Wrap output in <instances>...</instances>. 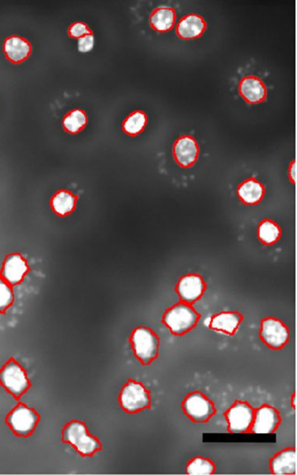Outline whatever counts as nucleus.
I'll list each match as a JSON object with an SVG mask.
<instances>
[{
	"instance_id": "1",
	"label": "nucleus",
	"mask_w": 297,
	"mask_h": 475,
	"mask_svg": "<svg viewBox=\"0 0 297 475\" xmlns=\"http://www.w3.org/2000/svg\"><path fill=\"white\" fill-rule=\"evenodd\" d=\"M201 315L193 305L178 303L167 309L163 316V323L175 336L185 335L193 330Z\"/></svg>"
},
{
	"instance_id": "2",
	"label": "nucleus",
	"mask_w": 297,
	"mask_h": 475,
	"mask_svg": "<svg viewBox=\"0 0 297 475\" xmlns=\"http://www.w3.org/2000/svg\"><path fill=\"white\" fill-rule=\"evenodd\" d=\"M129 341L135 357L142 365H151L158 358L160 340L151 329L146 327L136 328Z\"/></svg>"
},
{
	"instance_id": "3",
	"label": "nucleus",
	"mask_w": 297,
	"mask_h": 475,
	"mask_svg": "<svg viewBox=\"0 0 297 475\" xmlns=\"http://www.w3.org/2000/svg\"><path fill=\"white\" fill-rule=\"evenodd\" d=\"M182 410L195 424H207L217 414L215 403L200 391L187 395L182 402Z\"/></svg>"
},
{
	"instance_id": "4",
	"label": "nucleus",
	"mask_w": 297,
	"mask_h": 475,
	"mask_svg": "<svg viewBox=\"0 0 297 475\" xmlns=\"http://www.w3.org/2000/svg\"><path fill=\"white\" fill-rule=\"evenodd\" d=\"M63 440L83 456L93 455L102 449L100 442L89 434L87 427L79 421H72L65 427Z\"/></svg>"
},
{
	"instance_id": "5",
	"label": "nucleus",
	"mask_w": 297,
	"mask_h": 475,
	"mask_svg": "<svg viewBox=\"0 0 297 475\" xmlns=\"http://www.w3.org/2000/svg\"><path fill=\"white\" fill-rule=\"evenodd\" d=\"M119 402L125 412L138 413L150 408V392L140 382L129 380L122 389Z\"/></svg>"
},
{
	"instance_id": "6",
	"label": "nucleus",
	"mask_w": 297,
	"mask_h": 475,
	"mask_svg": "<svg viewBox=\"0 0 297 475\" xmlns=\"http://www.w3.org/2000/svg\"><path fill=\"white\" fill-rule=\"evenodd\" d=\"M255 408L245 401H235L224 416L227 425V431L231 434H246L250 432L254 418Z\"/></svg>"
},
{
	"instance_id": "7",
	"label": "nucleus",
	"mask_w": 297,
	"mask_h": 475,
	"mask_svg": "<svg viewBox=\"0 0 297 475\" xmlns=\"http://www.w3.org/2000/svg\"><path fill=\"white\" fill-rule=\"evenodd\" d=\"M261 340L272 350H281L289 342L291 333L286 324L276 318H265L261 322Z\"/></svg>"
},
{
	"instance_id": "8",
	"label": "nucleus",
	"mask_w": 297,
	"mask_h": 475,
	"mask_svg": "<svg viewBox=\"0 0 297 475\" xmlns=\"http://www.w3.org/2000/svg\"><path fill=\"white\" fill-rule=\"evenodd\" d=\"M0 383L15 397L25 394L29 387V381L24 369L14 360H11L0 371Z\"/></svg>"
},
{
	"instance_id": "9",
	"label": "nucleus",
	"mask_w": 297,
	"mask_h": 475,
	"mask_svg": "<svg viewBox=\"0 0 297 475\" xmlns=\"http://www.w3.org/2000/svg\"><path fill=\"white\" fill-rule=\"evenodd\" d=\"M281 424L279 411L275 407L264 404L255 408L254 418L250 432L256 434L276 433Z\"/></svg>"
},
{
	"instance_id": "10",
	"label": "nucleus",
	"mask_w": 297,
	"mask_h": 475,
	"mask_svg": "<svg viewBox=\"0 0 297 475\" xmlns=\"http://www.w3.org/2000/svg\"><path fill=\"white\" fill-rule=\"evenodd\" d=\"M6 423L14 434L26 437L34 431L38 423V416L32 409L19 404L9 413Z\"/></svg>"
},
{
	"instance_id": "11",
	"label": "nucleus",
	"mask_w": 297,
	"mask_h": 475,
	"mask_svg": "<svg viewBox=\"0 0 297 475\" xmlns=\"http://www.w3.org/2000/svg\"><path fill=\"white\" fill-rule=\"evenodd\" d=\"M200 146L192 135H181L175 141L173 155L180 167L188 169L193 167L200 155Z\"/></svg>"
},
{
	"instance_id": "12",
	"label": "nucleus",
	"mask_w": 297,
	"mask_h": 475,
	"mask_svg": "<svg viewBox=\"0 0 297 475\" xmlns=\"http://www.w3.org/2000/svg\"><path fill=\"white\" fill-rule=\"evenodd\" d=\"M207 326L219 334L234 336L243 321V315L236 311H224L207 320Z\"/></svg>"
},
{
	"instance_id": "13",
	"label": "nucleus",
	"mask_w": 297,
	"mask_h": 475,
	"mask_svg": "<svg viewBox=\"0 0 297 475\" xmlns=\"http://www.w3.org/2000/svg\"><path fill=\"white\" fill-rule=\"evenodd\" d=\"M203 278L197 274H189L180 278L176 291L183 303L193 305L200 300L205 291Z\"/></svg>"
},
{
	"instance_id": "14",
	"label": "nucleus",
	"mask_w": 297,
	"mask_h": 475,
	"mask_svg": "<svg viewBox=\"0 0 297 475\" xmlns=\"http://www.w3.org/2000/svg\"><path fill=\"white\" fill-rule=\"evenodd\" d=\"M3 51L9 62L18 65L26 62L31 56L33 46L24 37L14 35L5 39Z\"/></svg>"
},
{
	"instance_id": "15",
	"label": "nucleus",
	"mask_w": 297,
	"mask_h": 475,
	"mask_svg": "<svg viewBox=\"0 0 297 475\" xmlns=\"http://www.w3.org/2000/svg\"><path fill=\"white\" fill-rule=\"evenodd\" d=\"M239 95L248 104H259L264 102L268 96L264 83L261 78L249 75L242 78L239 85Z\"/></svg>"
},
{
	"instance_id": "16",
	"label": "nucleus",
	"mask_w": 297,
	"mask_h": 475,
	"mask_svg": "<svg viewBox=\"0 0 297 475\" xmlns=\"http://www.w3.org/2000/svg\"><path fill=\"white\" fill-rule=\"evenodd\" d=\"M207 28V21L201 15L190 14L180 20L176 33L182 40H193L200 38Z\"/></svg>"
},
{
	"instance_id": "17",
	"label": "nucleus",
	"mask_w": 297,
	"mask_h": 475,
	"mask_svg": "<svg viewBox=\"0 0 297 475\" xmlns=\"http://www.w3.org/2000/svg\"><path fill=\"white\" fill-rule=\"evenodd\" d=\"M270 471L273 474L285 475L296 474V450L288 447L277 452L270 461Z\"/></svg>"
},
{
	"instance_id": "18",
	"label": "nucleus",
	"mask_w": 297,
	"mask_h": 475,
	"mask_svg": "<svg viewBox=\"0 0 297 475\" xmlns=\"http://www.w3.org/2000/svg\"><path fill=\"white\" fill-rule=\"evenodd\" d=\"M176 19L175 9L168 6H159L150 15V26L158 33L169 32L173 28Z\"/></svg>"
},
{
	"instance_id": "19",
	"label": "nucleus",
	"mask_w": 297,
	"mask_h": 475,
	"mask_svg": "<svg viewBox=\"0 0 297 475\" xmlns=\"http://www.w3.org/2000/svg\"><path fill=\"white\" fill-rule=\"evenodd\" d=\"M238 195L241 201L247 205H256L264 195V187L254 177L247 179L239 186Z\"/></svg>"
},
{
	"instance_id": "20",
	"label": "nucleus",
	"mask_w": 297,
	"mask_h": 475,
	"mask_svg": "<svg viewBox=\"0 0 297 475\" xmlns=\"http://www.w3.org/2000/svg\"><path fill=\"white\" fill-rule=\"evenodd\" d=\"M27 271L28 266L25 260L19 255H12L4 263L3 275L6 281L16 284L22 281Z\"/></svg>"
},
{
	"instance_id": "21",
	"label": "nucleus",
	"mask_w": 297,
	"mask_h": 475,
	"mask_svg": "<svg viewBox=\"0 0 297 475\" xmlns=\"http://www.w3.org/2000/svg\"><path fill=\"white\" fill-rule=\"evenodd\" d=\"M148 122L146 113L143 110H134L131 112L122 124V130L129 137H134L141 134Z\"/></svg>"
},
{
	"instance_id": "22",
	"label": "nucleus",
	"mask_w": 297,
	"mask_h": 475,
	"mask_svg": "<svg viewBox=\"0 0 297 475\" xmlns=\"http://www.w3.org/2000/svg\"><path fill=\"white\" fill-rule=\"evenodd\" d=\"M87 122V113L81 109H74L64 116L63 125L67 133L76 135L85 130Z\"/></svg>"
},
{
	"instance_id": "23",
	"label": "nucleus",
	"mask_w": 297,
	"mask_h": 475,
	"mask_svg": "<svg viewBox=\"0 0 297 475\" xmlns=\"http://www.w3.org/2000/svg\"><path fill=\"white\" fill-rule=\"evenodd\" d=\"M216 470L215 463L203 456L190 459L186 466V473L191 475H210L215 474Z\"/></svg>"
},
{
	"instance_id": "24",
	"label": "nucleus",
	"mask_w": 297,
	"mask_h": 475,
	"mask_svg": "<svg viewBox=\"0 0 297 475\" xmlns=\"http://www.w3.org/2000/svg\"><path fill=\"white\" fill-rule=\"evenodd\" d=\"M258 236L264 244L272 245L279 239L281 229L275 222L264 220L259 225Z\"/></svg>"
},
{
	"instance_id": "25",
	"label": "nucleus",
	"mask_w": 297,
	"mask_h": 475,
	"mask_svg": "<svg viewBox=\"0 0 297 475\" xmlns=\"http://www.w3.org/2000/svg\"><path fill=\"white\" fill-rule=\"evenodd\" d=\"M75 199L74 196L67 192L58 193L52 200V207L55 212L60 215L70 214L74 209Z\"/></svg>"
},
{
	"instance_id": "26",
	"label": "nucleus",
	"mask_w": 297,
	"mask_h": 475,
	"mask_svg": "<svg viewBox=\"0 0 297 475\" xmlns=\"http://www.w3.org/2000/svg\"><path fill=\"white\" fill-rule=\"evenodd\" d=\"M68 34L73 39H80L82 37L93 34L91 29L85 22L77 21L71 24L68 30Z\"/></svg>"
},
{
	"instance_id": "27",
	"label": "nucleus",
	"mask_w": 297,
	"mask_h": 475,
	"mask_svg": "<svg viewBox=\"0 0 297 475\" xmlns=\"http://www.w3.org/2000/svg\"><path fill=\"white\" fill-rule=\"evenodd\" d=\"M13 301V295L9 286L0 281V311H4L9 308Z\"/></svg>"
},
{
	"instance_id": "28",
	"label": "nucleus",
	"mask_w": 297,
	"mask_h": 475,
	"mask_svg": "<svg viewBox=\"0 0 297 475\" xmlns=\"http://www.w3.org/2000/svg\"><path fill=\"white\" fill-rule=\"evenodd\" d=\"M95 40L94 34L82 37L78 41V50L82 53H88L93 50Z\"/></svg>"
},
{
	"instance_id": "29",
	"label": "nucleus",
	"mask_w": 297,
	"mask_h": 475,
	"mask_svg": "<svg viewBox=\"0 0 297 475\" xmlns=\"http://www.w3.org/2000/svg\"><path fill=\"white\" fill-rule=\"evenodd\" d=\"M295 168L296 165H295V162L293 161L292 162L291 165H289V170H288L289 178H291L293 183L295 182V174H296Z\"/></svg>"
},
{
	"instance_id": "30",
	"label": "nucleus",
	"mask_w": 297,
	"mask_h": 475,
	"mask_svg": "<svg viewBox=\"0 0 297 475\" xmlns=\"http://www.w3.org/2000/svg\"><path fill=\"white\" fill-rule=\"evenodd\" d=\"M291 404L292 408L293 409H296V394L295 393L292 395V397L291 398Z\"/></svg>"
}]
</instances>
